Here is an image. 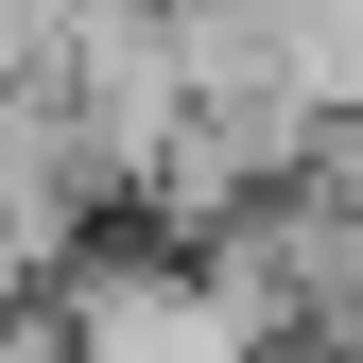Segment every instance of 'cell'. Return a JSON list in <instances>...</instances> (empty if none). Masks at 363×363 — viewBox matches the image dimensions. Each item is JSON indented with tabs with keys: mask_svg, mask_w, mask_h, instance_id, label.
<instances>
[{
	"mask_svg": "<svg viewBox=\"0 0 363 363\" xmlns=\"http://www.w3.org/2000/svg\"><path fill=\"white\" fill-rule=\"evenodd\" d=\"M0 363H86V346H69V311L35 294V311H0Z\"/></svg>",
	"mask_w": 363,
	"mask_h": 363,
	"instance_id": "obj_2",
	"label": "cell"
},
{
	"mask_svg": "<svg viewBox=\"0 0 363 363\" xmlns=\"http://www.w3.org/2000/svg\"><path fill=\"white\" fill-rule=\"evenodd\" d=\"M52 311H69L86 363H277L294 346V294L259 259V225H225V242H104V259H69Z\"/></svg>",
	"mask_w": 363,
	"mask_h": 363,
	"instance_id": "obj_1",
	"label": "cell"
}]
</instances>
